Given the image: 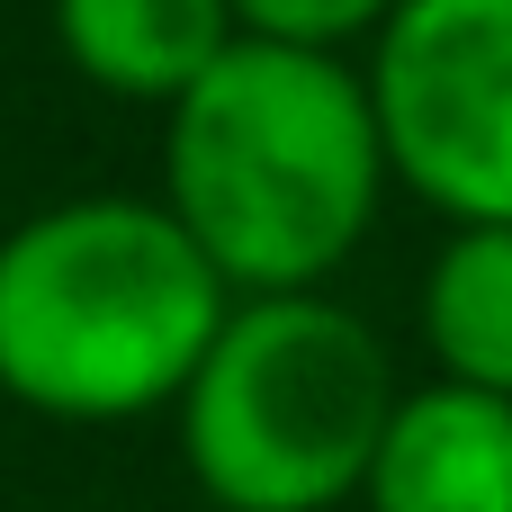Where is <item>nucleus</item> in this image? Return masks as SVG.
Here are the masks:
<instances>
[{
	"label": "nucleus",
	"mask_w": 512,
	"mask_h": 512,
	"mask_svg": "<svg viewBox=\"0 0 512 512\" xmlns=\"http://www.w3.org/2000/svg\"><path fill=\"white\" fill-rule=\"evenodd\" d=\"M378 99L342 54L243 36L162 117V207L243 297H297L378 216Z\"/></svg>",
	"instance_id": "1"
},
{
	"label": "nucleus",
	"mask_w": 512,
	"mask_h": 512,
	"mask_svg": "<svg viewBox=\"0 0 512 512\" xmlns=\"http://www.w3.org/2000/svg\"><path fill=\"white\" fill-rule=\"evenodd\" d=\"M234 315L162 198H63L0 234V396L54 423L180 405Z\"/></svg>",
	"instance_id": "2"
},
{
	"label": "nucleus",
	"mask_w": 512,
	"mask_h": 512,
	"mask_svg": "<svg viewBox=\"0 0 512 512\" xmlns=\"http://www.w3.org/2000/svg\"><path fill=\"white\" fill-rule=\"evenodd\" d=\"M396 405L387 342L351 306L243 297L180 396V459L225 512H333L369 486Z\"/></svg>",
	"instance_id": "3"
},
{
	"label": "nucleus",
	"mask_w": 512,
	"mask_h": 512,
	"mask_svg": "<svg viewBox=\"0 0 512 512\" xmlns=\"http://www.w3.org/2000/svg\"><path fill=\"white\" fill-rule=\"evenodd\" d=\"M396 180L450 225H512V0H405L369 63Z\"/></svg>",
	"instance_id": "4"
},
{
	"label": "nucleus",
	"mask_w": 512,
	"mask_h": 512,
	"mask_svg": "<svg viewBox=\"0 0 512 512\" xmlns=\"http://www.w3.org/2000/svg\"><path fill=\"white\" fill-rule=\"evenodd\" d=\"M369 512H512V396L486 387H414L378 441Z\"/></svg>",
	"instance_id": "5"
},
{
	"label": "nucleus",
	"mask_w": 512,
	"mask_h": 512,
	"mask_svg": "<svg viewBox=\"0 0 512 512\" xmlns=\"http://www.w3.org/2000/svg\"><path fill=\"white\" fill-rule=\"evenodd\" d=\"M54 36L90 90L180 108L243 45V18L234 0H54Z\"/></svg>",
	"instance_id": "6"
},
{
	"label": "nucleus",
	"mask_w": 512,
	"mask_h": 512,
	"mask_svg": "<svg viewBox=\"0 0 512 512\" xmlns=\"http://www.w3.org/2000/svg\"><path fill=\"white\" fill-rule=\"evenodd\" d=\"M423 342L441 378L512 396V225H459L423 279Z\"/></svg>",
	"instance_id": "7"
},
{
	"label": "nucleus",
	"mask_w": 512,
	"mask_h": 512,
	"mask_svg": "<svg viewBox=\"0 0 512 512\" xmlns=\"http://www.w3.org/2000/svg\"><path fill=\"white\" fill-rule=\"evenodd\" d=\"M405 0H234L243 36H270V45H315V54H342L351 36L387 27Z\"/></svg>",
	"instance_id": "8"
}]
</instances>
